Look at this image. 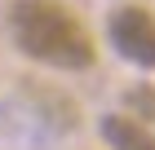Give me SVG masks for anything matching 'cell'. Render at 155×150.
<instances>
[{
  "label": "cell",
  "mask_w": 155,
  "mask_h": 150,
  "mask_svg": "<svg viewBox=\"0 0 155 150\" xmlns=\"http://www.w3.org/2000/svg\"><path fill=\"white\" fill-rule=\"evenodd\" d=\"M9 35L31 62H45L58 71H84L97 58L89 27L58 0H13Z\"/></svg>",
  "instance_id": "cell-1"
},
{
  "label": "cell",
  "mask_w": 155,
  "mask_h": 150,
  "mask_svg": "<svg viewBox=\"0 0 155 150\" xmlns=\"http://www.w3.org/2000/svg\"><path fill=\"white\" fill-rule=\"evenodd\" d=\"M107 35H111V49L124 62H133L142 71H155V18L146 9H137V5L115 9L107 22Z\"/></svg>",
  "instance_id": "cell-2"
},
{
  "label": "cell",
  "mask_w": 155,
  "mask_h": 150,
  "mask_svg": "<svg viewBox=\"0 0 155 150\" xmlns=\"http://www.w3.org/2000/svg\"><path fill=\"white\" fill-rule=\"evenodd\" d=\"M102 137L111 150H155V132L133 115H107L102 119Z\"/></svg>",
  "instance_id": "cell-3"
},
{
  "label": "cell",
  "mask_w": 155,
  "mask_h": 150,
  "mask_svg": "<svg viewBox=\"0 0 155 150\" xmlns=\"http://www.w3.org/2000/svg\"><path fill=\"white\" fill-rule=\"evenodd\" d=\"M129 106H133V110L142 106L146 115H155V93H151V88H142V93H129Z\"/></svg>",
  "instance_id": "cell-4"
}]
</instances>
